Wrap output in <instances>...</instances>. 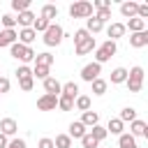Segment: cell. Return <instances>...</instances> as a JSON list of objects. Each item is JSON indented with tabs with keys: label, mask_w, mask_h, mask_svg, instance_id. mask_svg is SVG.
<instances>
[{
	"label": "cell",
	"mask_w": 148,
	"mask_h": 148,
	"mask_svg": "<svg viewBox=\"0 0 148 148\" xmlns=\"http://www.w3.org/2000/svg\"><path fill=\"white\" fill-rule=\"evenodd\" d=\"M9 51H12V58H16V60H21V62H30V60H35V56H37L30 46H25V44H21V42L12 44Z\"/></svg>",
	"instance_id": "6da1fadb"
},
{
	"label": "cell",
	"mask_w": 148,
	"mask_h": 148,
	"mask_svg": "<svg viewBox=\"0 0 148 148\" xmlns=\"http://www.w3.org/2000/svg\"><path fill=\"white\" fill-rule=\"evenodd\" d=\"M92 12H95V7H92L90 2H86V0L69 5V16H72V18H90Z\"/></svg>",
	"instance_id": "7a4b0ae2"
},
{
	"label": "cell",
	"mask_w": 148,
	"mask_h": 148,
	"mask_svg": "<svg viewBox=\"0 0 148 148\" xmlns=\"http://www.w3.org/2000/svg\"><path fill=\"white\" fill-rule=\"evenodd\" d=\"M141 88H143V67H132L130 76H127V90L139 92Z\"/></svg>",
	"instance_id": "3957f363"
},
{
	"label": "cell",
	"mask_w": 148,
	"mask_h": 148,
	"mask_svg": "<svg viewBox=\"0 0 148 148\" xmlns=\"http://www.w3.org/2000/svg\"><path fill=\"white\" fill-rule=\"evenodd\" d=\"M111 56H116V42H111V39H106L102 46H97V51H95V62H106V60H111Z\"/></svg>",
	"instance_id": "277c9868"
},
{
	"label": "cell",
	"mask_w": 148,
	"mask_h": 148,
	"mask_svg": "<svg viewBox=\"0 0 148 148\" xmlns=\"http://www.w3.org/2000/svg\"><path fill=\"white\" fill-rule=\"evenodd\" d=\"M62 37H65L62 28H60L58 23H51V28L44 32V44H46V46H58V44L62 42Z\"/></svg>",
	"instance_id": "5b68a950"
},
{
	"label": "cell",
	"mask_w": 148,
	"mask_h": 148,
	"mask_svg": "<svg viewBox=\"0 0 148 148\" xmlns=\"http://www.w3.org/2000/svg\"><path fill=\"white\" fill-rule=\"evenodd\" d=\"M99 74H102V65H99V62H90V65H86V67L81 69V79H83V81H88V83L97 81V79H99Z\"/></svg>",
	"instance_id": "8992f818"
},
{
	"label": "cell",
	"mask_w": 148,
	"mask_h": 148,
	"mask_svg": "<svg viewBox=\"0 0 148 148\" xmlns=\"http://www.w3.org/2000/svg\"><path fill=\"white\" fill-rule=\"evenodd\" d=\"M58 95H49V92H44L39 99H37V109L39 111H56V106H58Z\"/></svg>",
	"instance_id": "52a82bcc"
},
{
	"label": "cell",
	"mask_w": 148,
	"mask_h": 148,
	"mask_svg": "<svg viewBox=\"0 0 148 148\" xmlns=\"http://www.w3.org/2000/svg\"><path fill=\"white\" fill-rule=\"evenodd\" d=\"M120 14L125 16V18H136L139 16V2H123L120 5Z\"/></svg>",
	"instance_id": "ba28073f"
},
{
	"label": "cell",
	"mask_w": 148,
	"mask_h": 148,
	"mask_svg": "<svg viewBox=\"0 0 148 148\" xmlns=\"http://www.w3.org/2000/svg\"><path fill=\"white\" fill-rule=\"evenodd\" d=\"M125 30H127V25H125V23H111V25L106 28V35H109V39H111V42H116V39H120V37L125 35Z\"/></svg>",
	"instance_id": "9c48e42d"
},
{
	"label": "cell",
	"mask_w": 148,
	"mask_h": 148,
	"mask_svg": "<svg viewBox=\"0 0 148 148\" xmlns=\"http://www.w3.org/2000/svg\"><path fill=\"white\" fill-rule=\"evenodd\" d=\"M44 90L49 92V95H62V83L58 81V79H53V76H49L46 81H44Z\"/></svg>",
	"instance_id": "30bf717a"
},
{
	"label": "cell",
	"mask_w": 148,
	"mask_h": 148,
	"mask_svg": "<svg viewBox=\"0 0 148 148\" xmlns=\"http://www.w3.org/2000/svg\"><path fill=\"white\" fill-rule=\"evenodd\" d=\"M16 130H18V125H16L14 118H2V120H0V132H2L5 136H14Z\"/></svg>",
	"instance_id": "8fae6325"
},
{
	"label": "cell",
	"mask_w": 148,
	"mask_h": 148,
	"mask_svg": "<svg viewBox=\"0 0 148 148\" xmlns=\"http://www.w3.org/2000/svg\"><path fill=\"white\" fill-rule=\"evenodd\" d=\"M18 42V32L16 30H0V46H12Z\"/></svg>",
	"instance_id": "7c38bea8"
},
{
	"label": "cell",
	"mask_w": 148,
	"mask_h": 148,
	"mask_svg": "<svg viewBox=\"0 0 148 148\" xmlns=\"http://www.w3.org/2000/svg\"><path fill=\"white\" fill-rule=\"evenodd\" d=\"M35 39H37V32H35L32 28H21V30H18V42H21V44L30 46Z\"/></svg>",
	"instance_id": "4fadbf2b"
},
{
	"label": "cell",
	"mask_w": 148,
	"mask_h": 148,
	"mask_svg": "<svg viewBox=\"0 0 148 148\" xmlns=\"http://www.w3.org/2000/svg\"><path fill=\"white\" fill-rule=\"evenodd\" d=\"M76 56H86V53H90V51H97V42H95V37H88L83 44H79L76 49Z\"/></svg>",
	"instance_id": "5bb4252c"
},
{
	"label": "cell",
	"mask_w": 148,
	"mask_h": 148,
	"mask_svg": "<svg viewBox=\"0 0 148 148\" xmlns=\"http://www.w3.org/2000/svg\"><path fill=\"white\" fill-rule=\"evenodd\" d=\"M88 134V130H86V125L81 123V120H74L72 125H69V136L72 139H83Z\"/></svg>",
	"instance_id": "9a60e30c"
},
{
	"label": "cell",
	"mask_w": 148,
	"mask_h": 148,
	"mask_svg": "<svg viewBox=\"0 0 148 148\" xmlns=\"http://www.w3.org/2000/svg\"><path fill=\"white\" fill-rule=\"evenodd\" d=\"M130 46H134V49L148 46V30H143V32H134V35L130 37Z\"/></svg>",
	"instance_id": "2e32d148"
},
{
	"label": "cell",
	"mask_w": 148,
	"mask_h": 148,
	"mask_svg": "<svg viewBox=\"0 0 148 148\" xmlns=\"http://www.w3.org/2000/svg\"><path fill=\"white\" fill-rule=\"evenodd\" d=\"M35 21H37V16H35L30 9L18 14V25H21V28H32V25H35Z\"/></svg>",
	"instance_id": "e0dca14e"
},
{
	"label": "cell",
	"mask_w": 148,
	"mask_h": 148,
	"mask_svg": "<svg viewBox=\"0 0 148 148\" xmlns=\"http://www.w3.org/2000/svg\"><path fill=\"white\" fill-rule=\"evenodd\" d=\"M127 76H130V69L116 67V69L111 72V83H127Z\"/></svg>",
	"instance_id": "ac0fdd59"
},
{
	"label": "cell",
	"mask_w": 148,
	"mask_h": 148,
	"mask_svg": "<svg viewBox=\"0 0 148 148\" xmlns=\"http://www.w3.org/2000/svg\"><path fill=\"white\" fill-rule=\"evenodd\" d=\"M81 123H83L86 127H95V125H99V116H97V111H86V113L81 116Z\"/></svg>",
	"instance_id": "d6986e66"
},
{
	"label": "cell",
	"mask_w": 148,
	"mask_h": 148,
	"mask_svg": "<svg viewBox=\"0 0 148 148\" xmlns=\"http://www.w3.org/2000/svg\"><path fill=\"white\" fill-rule=\"evenodd\" d=\"M127 28H130L132 35H134V32H143V30H146V21L139 18V16H136V18H130V21H127Z\"/></svg>",
	"instance_id": "ffe728a7"
},
{
	"label": "cell",
	"mask_w": 148,
	"mask_h": 148,
	"mask_svg": "<svg viewBox=\"0 0 148 148\" xmlns=\"http://www.w3.org/2000/svg\"><path fill=\"white\" fill-rule=\"evenodd\" d=\"M123 127H125V123L120 120V118H111L109 120V125H106V130H109V134H123Z\"/></svg>",
	"instance_id": "44dd1931"
},
{
	"label": "cell",
	"mask_w": 148,
	"mask_h": 148,
	"mask_svg": "<svg viewBox=\"0 0 148 148\" xmlns=\"http://www.w3.org/2000/svg\"><path fill=\"white\" fill-rule=\"evenodd\" d=\"M143 132H146V123L143 120H134V123H130V134L136 139V136H143Z\"/></svg>",
	"instance_id": "7402d4cb"
},
{
	"label": "cell",
	"mask_w": 148,
	"mask_h": 148,
	"mask_svg": "<svg viewBox=\"0 0 148 148\" xmlns=\"http://www.w3.org/2000/svg\"><path fill=\"white\" fill-rule=\"evenodd\" d=\"M104 28V21H99L97 16H92V18H88V25H86V30L90 32V35H97L99 30Z\"/></svg>",
	"instance_id": "603a6c76"
},
{
	"label": "cell",
	"mask_w": 148,
	"mask_h": 148,
	"mask_svg": "<svg viewBox=\"0 0 148 148\" xmlns=\"http://www.w3.org/2000/svg\"><path fill=\"white\" fill-rule=\"evenodd\" d=\"M74 104H76V99L74 97H67V95H60V99H58V109L60 111H72Z\"/></svg>",
	"instance_id": "cb8c5ba5"
},
{
	"label": "cell",
	"mask_w": 148,
	"mask_h": 148,
	"mask_svg": "<svg viewBox=\"0 0 148 148\" xmlns=\"http://www.w3.org/2000/svg\"><path fill=\"white\" fill-rule=\"evenodd\" d=\"M118 148H136V139L132 134H120L118 136Z\"/></svg>",
	"instance_id": "d4e9b609"
},
{
	"label": "cell",
	"mask_w": 148,
	"mask_h": 148,
	"mask_svg": "<svg viewBox=\"0 0 148 148\" xmlns=\"http://www.w3.org/2000/svg\"><path fill=\"white\" fill-rule=\"evenodd\" d=\"M56 16H58V7H56V5H44V7H42V18L53 21Z\"/></svg>",
	"instance_id": "484cf974"
},
{
	"label": "cell",
	"mask_w": 148,
	"mask_h": 148,
	"mask_svg": "<svg viewBox=\"0 0 148 148\" xmlns=\"http://www.w3.org/2000/svg\"><path fill=\"white\" fill-rule=\"evenodd\" d=\"M53 60H56V58H53L51 53H37V56H35V65H44V67H51V65H53Z\"/></svg>",
	"instance_id": "4316f807"
},
{
	"label": "cell",
	"mask_w": 148,
	"mask_h": 148,
	"mask_svg": "<svg viewBox=\"0 0 148 148\" xmlns=\"http://www.w3.org/2000/svg\"><path fill=\"white\" fill-rule=\"evenodd\" d=\"M62 95H67V97H79V86L74 83V81H67L65 86H62Z\"/></svg>",
	"instance_id": "83f0119b"
},
{
	"label": "cell",
	"mask_w": 148,
	"mask_h": 148,
	"mask_svg": "<svg viewBox=\"0 0 148 148\" xmlns=\"http://www.w3.org/2000/svg\"><path fill=\"white\" fill-rule=\"evenodd\" d=\"M118 118H120L123 123H134V120H136V111H134L132 106H125V109L120 111V116H118Z\"/></svg>",
	"instance_id": "f1b7e54d"
},
{
	"label": "cell",
	"mask_w": 148,
	"mask_h": 148,
	"mask_svg": "<svg viewBox=\"0 0 148 148\" xmlns=\"http://www.w3.org/2000/svg\"><path fill=\"white\" fill-rule=\"evenodd\" d=\"M53 143H56V148H72V136L69 134H58L53 139Z\"/></svg>",
	"instance_id": "f546056e"
},
{
	"label": "cell",
	"mask_w": 148,
	"mask_h": 148,
	"mask_svg": "<svg viewBox=\"0 0 148 148\" xmlns=\"http://www.w3.org/2000/svg\"><path fill=\"white\" fill-rule=\"evenodd\" d=\"M74 106H76L79 111H83V113H86V111H90V97H88V95H79Z\"/></svg>",
	"instance_id": "4dcf8cb0"
},
{
	"label": "cell",
	"mask_w": 148,
	"mask_h": 148,
	"mask_svg": "<svg viewBox=\"0 0 148 148\" xmlns=\"http://www.w3.org/2000/svg\"><path fill=\"white\" fill-rule=\"evenodd\" d=\"M88 37H92V35H90V32H88L86 28H79V30L74 32V46H79V44H83V42H86Z\"/></svg>",
	"instance_id": "1f68e13d"
},
{
	"label": "cell",
	"mask_w": 148,
	"mask_h": 148,
	"mask_svg": "<svg viewBox=\"0 0 148 148\" xmlns=\"http://www.w3.org/2000/svg\"><path fill=\"white\" fill-rule=\"evenodd\" d=\"M90 134H92L97 141H104V139L109 136V130H106V127H102V125H95V127L90 130Z\"/></svg>",
	"instance_id": "d6a6232c"
},
{
	"label": "cell",
	"mask_w": 148,
	"mask_h": 148,
	"mask_svg": "<svg viewBox=\"0 0 148 148\" xmlns=\"http://www.w3.org/2000/svg\"><path fill=\"white\" fill-rule=\"evenodd\" d=\"M49 28H51V21H46V18H42V16H39V18L35 21V25H32L35 32H46Z\"/></svg>",
	"instance_id": "836d02e7"
},
{
	"label": "cell",
	"mask_w": 148,
	"mask_h": 148,
	"mask_svg": "<svg viewBox=\"0 0 148 148\" xmlns=\"http://www.w3.org/2000/svg\"><path fill=\"white\" fill-rule=\"evenodd\" d=\"M90 86H92V92H95V95H104V92H106V86H109V83H106L104 79H97V81H92Z\"/></svg>",
	"instance_id": "e575fe53"
},
{
	"label": "cell",
	"mask_w": 148,
	"mask_h": 148,
	"mask_svg": "<svg viewBox=\"0 0 148 148\" xmlns=\"http://www.w3.org/2000/svg\"><path fill=\"white\" fill-rule=\"evenodd\" d=\"M28 7H30V0H12V9L14 12H28Z\"/></svg>",
	"instance_id": "d590c367"
},
{
	"label": "cell",
	"mask_w": 148,
	"mask_h": 148,
	"mask_svg": "<svg viewBox=\"0 0 148 148\" xmlns=\"http://www.w3.org/2000/svg\"><path fill=\"white\" fill-rule=\"evenodd\" d=\"M0 21H2V25H5V30H14V25L18 23V18H14L12 14H5V16L0 18Z\"/></svg>",
	"instance_id": "8d00e7d4"
},
{
	"label": "cell",
	"mask_w": 148,
	"mask_h": 148,
	"mask_svg": "<svg viewBox=\"0 0 148 148\" xmlns=\"http://www.w3.org/2000/svg\"><path fill=\"white\" fill-rule=\"evenodd\" d=\"M32 74H35L37 79H42V81H46V79H49V67H44V65H35V69H32Z\"/></svg>",
	"instance_id": "74e56055"
},
{
	"label": "cell",
	"mask_w": 148,
	"mask_h": 148,
	"mask_svg": "<svg viewBox=\"0 0 148 148\" xmlns=\"http://www.w3.org/2000/svg\"><path fill=\"white\" fill-rule=\"evenodd\" d=\"M32 86H35V76H25V79H18V88L21 90H32Z\"/></svg>",
	"instance_id": "f35d334b"
},
{
	"label": "cell",
	"mask_w": 148,
	"mask_h": 148,
	"mask_svg": "<svg viewBox=\"0 0 148 148\" xmlns=\"http://www.w3.org/2000/svg\"><path fill=\"white\" fill-rule=\"evenodd\" d=\"M97 143H99V141H97V139H95L90 132H88V134L81 139V146H83V148H97Z\"/></svg>",
	"instance_id": "ab89813d"
},
{
	"label": "cell",
	"mask_w": 148,
	"mask_h": 148,
	"mask_svg": "<svg viewBox=\"0 0 148 148\" xmlns=\"http://www.w3.org/2000/svg\"><path fill=\"white\" fill-rule=\"evenodd\" d=\"M25 76H35V74H32V69H30L28 65H21V67L16 69V79H25Z\"/></svg>",
	"instance_id": "60d3db41"
},
{
	"label": "cell",
	"mask_w": 148,
	"mask_h": 148,
	"mask_svg": "<svg viewBox=\"0 0 148 148\" xmlns=\"http://www.w3.org/2000/svg\"><path fill=\"white\" fill-rule=\"evenodd\" d=\"M99 21H109L111 18V7H106V9H97V14H95Z\"/></svg>",
	"instance_id": "b9f144b4"
},
{
	"label": "cell",
	"mask_w": 148,
	"mask_h": 148,
	"mask_svg": "<svg viewBox=\"0 0 148 148\" xmlns=\"http://www.w3.org/2000/svg\"><path fill=\"white\" fill-rule=\"evenodd\" d=\"M39 148H56V143H53V139H49V136H44V139H39V143H37Z\"/></svg>",
	"instance_id": "7bdbcfd3"
},
{
	"label": "cell",
	"mask_w": 148,
	"mask_h": 148,
	"mask_svg": "<svg viewBox=\"0 0 148 148\" xmlns=\"http://www.w3.org/2000/svg\"><path fill=\"white\" fill-rule=\"evenodd\" d=\"M139 18H143V21H148V2H143V5H139Z\"/></svg>",
	"instance_id": "ee69618b"
},
{
	"label": "cell",
	"mask_w": 148,
	"mask_h": 148,
	"mask_svg": "<svg viewBox=\"0 0 148 148\" xmlns=\"http://www.w3.org/2000/svg\"><path fill=\"white\" fill-rule=\"evenodd\" d=\"M9 86H12V83H9V79L0 76V95H2V92H9Z\"/></svg>",
	"instance_id": "f6af8a7d"
},
{
	"label": "cell",
	"mask_w": 148,
	"mask_h": 148,
	"mask_svg": "<svg viewBox=\"0 0 148 148\" xmlns=\"http://www.w3.org/2000/svg\"><path fill=\"white\" fill-rule=\"evenodd\" d=\"M7 148H25V141H23V139H12Z\"/></svg>",
	"instance_id": "bcb514c9"
},
{
	"label": "cell",
	"mask_w": 148,
	"mask_h": 148,
	"mask_svg": "<svg viewBox=\"0 0 148 148\" xmlns=\"http://www.w3.org/2000/svg\"><path fill=\"white\" fill-rule=\"evenodd\" d=\"M7 146H9V141H7V136L0 132V148H7Z\"/></svg>",
	"instance_id": "7dc6e473"
},
{
	"label": "cell",
	"mask_w": 148,
	"mask_h": 148,
	"mask_svg": "<svg viewBox=\"0 0 148 148\" xmlns=\"http://www.w3.org/2000/svg\"><path fill=\"white\" fill-rule=\"evenodd\" d=\"M143 136H146V139H148V125H146V132H143Z\"/></svg>",
	"instance_id": "c3c4849f"
}]
</instances>
